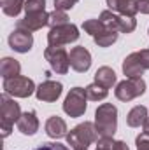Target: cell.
Instances as JSON below:
<instances>
[{"label": "cell", "instance_id": "6", "mask_svg": "<svg viewBox=\"0 0 149 150\" xmlns=\"http://www.w3.org/2000/svg\"><path fill=\"white\" fill-rule=\"evenodd\" d=\"M35 91H37V87H35L34 80L28 79V77L18 75V77H12V79H5L4 80V93L11 94L14 98H28Z\"/></svg>", "mask_w": 149, "mask_h": 150}, {"label": "cell", "instance_id": "15", "mask_svg": "<svg viewBox=\"0 0 149 150\" xmlns=\"http://www.w3.org/2000/svg\"><path fill=\"white\" fill-rule=\"evenodd\" d=\"M144 72H146V67H144L139 52H132V54H128L125 58V61H123V74L128 79H139V77L144 75Z\"/></svg>", "mask_w": 149, "mask_h": 150}, {"label": "cell", "instance_id": "13", "mask_svg": "<svg viewBox=\"0 0 149 150\" xmlns=\"http://www.w3.org/2000/svg\"><path fill=\"white\" fill-rule=\"evenodd\" d=\"M63 93V86L56 80H46L42 82L40 86L37 87L35 94H37V100L44 101V103H53L56 101Z\"/></svg>", "mask_w": 149, "mask_h": 150}, {"label": "cell", "instance_id": "5", "mask_svg": "<svg viewBox=\"0 0 149 150\" xmlns=\"http://www.w3.org/2000/svg\"><path fill=\"white\" fill-rule=\"evenodd\" d=\"M88 96H86V89L84 87H72L70 93L67 94L65 101H63V112L69 117H81L84 115L88 108Z\"/></svg>", "mask_w": 149, "mask_h": 150}, {"label": "cell", "instance_id": "30", "mask_svg": "<svg viewBox=\"0 0 149 150\" xmlns=\"http://www.w3.org/2000/svg\"><path fill=\"white\" fill-rule=\"evenodd\" d=\"M139 54H140V59H142V63H144L146 70H149V47H148V49L139 51Z\"/></svg>", "mask_w": 149, "mask_h": 150}, {"label": "cell", "instance_id": "20", "mask_svg": "<svg viewBox=\"0 0 149 150\" xmlns=\"http://www.w3.org/2000/svg\"><path fill=\"white\" fill-rule=\"evenodd\" d=\"M146 119H148V108L144 105H137V107H133L128 112V115H126V124L130 127H140L146 122Z\"/></svg>", "mask_w": 149, "mask_h": 150}, {"label": "cell", "instance_id": "17", "mask_svg": "<svg viewBox=\"0 0 149 150\" xmlns=\"http://www.w3.org/2000/svg\"><path fill=\"white\" fill-rule=\"evenodd\" d=\"M107 5H109V11L123 16H130V18H135V14L139 12L137 0H107Z\"/></svg>", "mask_w": 149, "mask_h": 150}, {"label": "cell", "instance_id": "21", "mask_svg": "<svg viewBox=\"0 0 149 150\" xmlns=\"http://www.w3.org/2000/svg\"><path fill=\"white\" fill-rule=\"evenodd\" d=\"M95 82L100 84V86H104L105 89H111L112 86L116 84V74H114V70L109 68V67H100L97 70V74H95Z\"/></svg>", "mask_w": 149, "mask_h": 150}, {"label": "cell", "instance_id": "23", "mask_svg": "<svg viewBox=\"0 0 149 150\" xmlns=\"http://www.w3.org/2000/svg\"><path fill=\"white\" fill-rule=\"evenodd\" d=\"M107 94H109V91H107L104 86L97 84V82H93V84H90V86L86 87V96H88V100H91V101L105 100V98H107Z\"/></svg>", "mask_w": 149, "mask_h": 150}, {"label": "cell", "instance_id": "34", "mask_svg": "<svg viewBox=\"0 0 149 150\" xmlns=\"http://www.w3.org/2000/svg\"><path fill=\"white\" fill-rule=\"evenodd\" d=\"M86 150H88V149H86Z\"/></svg>", "mask_w": 149, "mask_h": 150}, {"label": "cell", "instance_id": "1", "mask_svg": "<svg viewBox=\"0 0 149 150\" xmlns=\"http://www.w3.org/2000/svg\"><path fill=\"white\" fill-rule=\"evenodd\" d=\"M95 127L100 138H112L117 129V108L112 103H102L95 112Z\"/></svg>", "mask_w": 149, "mask_h": 150}, {"label": "cell", "instance_id": "4", "mask_svg": "<svg viewBox=\"0 0 149 150\" xmlns=\"http://www.w3.org/2000/svg\"><path fill=\"white\" fill-rule=\"evenodd\" d=\"M21 117L19 103H16L12 98H9L7 93L2 94L0 98V124H2V136L7 138L11 134V129L14 122H18Z\"/></svg>", "mask_w": 149, "mask_h": 150}, {"label": "cell", "instance_id": "24", "mask_svg": "<svg viewBox=\"0 0 149 150\" xmlns=\"http://www.w3.org/2000/svg\"><path fill=\"white\" fill-rule=\"evenodd\" d=\"M67 23H69V16H67L65 11H56V9H54V11L49 14V23H47L49 28L62 26V25H67Z\"/></svg>", "mask_w": 149, "mask_h": 150}, {"label": "cell", "instance_id": "32", "mask_svg": "<svg viewBox=\"0 0 149 150\" xmlns=\"http://www.w3.org/2000/svg\"><path fill=\"white\" fill-rule=\"evenodd\" d=\"M114 150H130V149H128V145H126L125 142H116V147H114Z\"/></svg>", "mask_w": 149, "mask_h": 150}, {"label": "cell", "instance_id": "12", "mask_svg": "<svg viewBox=\"0 0 149 150\" xmlns=\"http://www.w3.org/2000/svg\"><path fill=\"white\" fill-rule=\"evenodd\" d=\"M9 45L12 51L16 52H28L34 45V37H32V32H27V30H19L16 28L11 35H9Z\"/></svg>", "mask_w": 149, "mask_h": 150}, {"label": "cell", "instance_id": "11", "mask_svg": "<svg viewBox=\"0 0 149 150\" xmlns=\"http://www.w3.org/2000/svg\"><path fill=\"white\" fill-rule=\"evenodd\" d=\"M69 58H70V67L74 68L77 74H84V72H88L90 67H91V54H90V51H88L86 47H82V45L72 47Z\"/></svg>", "mask_w": 149, "mask_h": 150}, {"label": "cell", "instance_id": "2", "mask_svg": "<svg viewBox=\"0 0 149 150\" xmlns=\"http://www.w3.org/2000/svg\"><path fill=\"white\" fill-rule=\"evenodd\" d=\"M67 143L74 150H86L91 143L98 142V133L93 122H82L77 124L70 133H67Z\"/></svg>", "mask_w": 149, "mask_h": 150}, {"label": "cell", "instance_id": "10", "mask_svg": "<svg viewBox=\"0 0 149 150\" xmlns=\"http://www.w3.org/2000/svg\"><path fill=\"white\" fill-rule=\"evenodd\" d=\"M44 58H46V61L49 63V67H51L53 72H56V74H60V75H65L69 72L70 58H69V52H67L63 47L49 45V47L44 51Z\"/></svg>", "mask_w": 149, "mask_h": 150}, {"label": "cell", "instance_id": "3", "mask_svg": "<svg viewBox=\"0 0 149 150\" xmlns=\"http://www.w3.org/2000/svg\"><path fill=\"white\" fill-rule=\"evenodd\" d=\"M82 30L90 33L98 47H109L117 40V32L109 28L100 19H88L82 23Z\"/></svg>", "mask_w": 149, "mask_h": 150}, {"label": "cell", "instance_id": "28", "mask_svg": "<svg viewBox=\"0 0 149 150\" xmlns=\"http://www.w3.org/2000/svg\"><path fill=\"white\" fill-rule=\"evenodd\" d=\"M116 142L112 138H100L97 142V150H114Z\"/></svg>", "mask_w": 149, "mask_h": 150}, {"label": "cell", "instance_id": "9", "mask_svg": "<svg viewBox=\"0 0 149 150\" xmlns=\"http://www.w3.org/2000/svg\"><path fill=\"white\" fill-rule=\"evenodd\" d=\"M100 21L105 23L109 28L116 30V32H121V33H132V32L137 28L135 18L123 16V14H116V12H112V11H104V12L100 14Z\"/></svg>", "mask_w": 149, "mask_h": 150}, {"label": "cell", "instance_id": "25", "mask_svg": "<svg viewBox=\"0 0 149 150\" xmlns=\"http://www.w3.org/2000/svg\"><path fill=\"white\" fill-rule=\"evenodd\" d=\"M46 11V0H25V12L35 14Z\"/></svg>", "mask_w": 149, "mask_h": 150}, {"label": "cell", "instance_id": "14", "mask_svg": "<svg viewBox=\"0 0 149 150\" xmlns=\"http://www.w3.org/2000/svg\"><path fill=\"white\" fill-rule=\"evenodd\" d=\"M47 23H49V14L44 11V12H35V14H27L23 19H18L16 28L27 30V32H37Z\"/></svg>", "mask_w": 149, "mask_h": 150}, {"label": "cell", "instance_id": "18", "mask_svg": "<svg viewBox=\"0 0 149 150\" xmlns=\"http://www.w3.org/2000/svg\"><path fill=\"white\" fill-rule=\"evenodd\" d=\"M16 124H18V129L23 134H28V136L35 134L39 131V119H37V113L34 112V110L21 113V117H19V120Z\"/></svg>", "mask_w": 149, "mask_h": 150}, {"label": "cell", "instance_id": "19", "mask_svg": "<svg viewBox=\"0 0 149 150\" xmlns=\"http://www.w3.org/2000/svg\"><path fill=\"white\" fill-rule=\"evenodd\" d=\"M19 72H21V65H19L18 59H14V58H4L0 61V75L4 77V80L18 77Z\"/></svg>", "mask_w": 149, "mask_h": 150}, {"label": "cell", "instance_id": "16", "mask_svg": "<svg viewBox=\"0 0 149 150\" xmlns=\"http://www.w3.org/2000/svg\"><path fill=\"white\" fill-rule=\"evenodd\" d=\"M44 129H46V134L49 136V138H54V140H58V138H63V136H67V124H65V120L62 119V117H58V115H53V117H49L47 120H46V126H44Z\"/></svg>", "mask_w": 149, "mask_h": 150}, {"label": "cell", "instance_id": "27", "mask_svg": "<svg viewBox=\"0 0 149 150\" xmlns=\"http://www.w3.org/2000/svg\"><path fill=\"white\" fill-rule=\"evenodd\" d=\"M79 0H54V9L56 11H69L72 9Z\"/></svg>", "mask_w": 149, "mask_h": 150}, {"label": "cell", "instance_id": "35", "mask_svg": "<svg viewBox=\"0 0 149 150\" xmlns=\"http://www.w3.org/2000/svg\"><path fill=\"white\" fill-rule=\"evenodd\" d=\"M148 33H149V32H148Z\"/></svg>", "mask_w": 149, "mask_h": 150}, {"label": "cell", "instance_id": "22", "mask_svg": "<svg viewBox=\"0 0 149 150\" xmlns=\"http://www.w3.org/2000/svg\"><path fill=\"white\" fill-rule=\"evenodd\" d=\"M2 2V11L4 14L16 18L23 9H25V0H0Z\"/></svg>", "mask_w": 149, "mask_h": 150}, {"label": "cell", "instance_id": "8", "mask_svg": "<svg viewBox=\"0 0 149 150\" xmlns=\"http://www.w3.org/2000/svg\"><path fill=\"white\" fill-rule=\"evenodd\" d=\"M77 38H79V28L75 25H72V23H67V25H62V26H54L47 33L49 45H54V47H62L65 44L75 42Z\"/></svg>", "mask_w": 149, "mask_h": 150}, {"label": "cell", "instance_id": "7", "mask_svg": "<svg viewBox=\"0 0 149 150\" xmlns=\"http://www.w3.org/2000/svg\"><path fill=\"white\" fill-rule=\"evenodd\" d=\"M146 93V82L142 77L139 79H125L119 82L114 89V94L119 101H132L137 96H142Z\"/></svg>", "mask_w": 149, "mask_h": 150}, {"label": "cell", "instance_id": "26", "mask_svg": "<svg viewBox=\"0 0 149 150\" xmlns=\"http://www.w3.org/2000/svg\"><path fill=\"white\" fill-rule=\"evenodd\" d=\"M137 150H149V133H142L135 138Z\"/></svg>", "mask_w": 149, "mask_h": 150}, {"label": "cell", "instance_id": "33", "mask_svg": "<svg viewBox=\"0 0 149 150\" xmlns=\"http://www.w3.org/2000/svg\"><path fill=\"white\" fill-rule=\"evenodd\" d=\"M142 127H144V133H149V117L146 119V122L142 124Z\"/></svg>", "mask_w": 149, "mask_h": 150}, {"label": "cell", "instance_id": "31", "mask_svg": "<svg viewBox=\"0 0 149 150\" xmlns=\"http://www.w3.org/2000/svg\"><path fill=\"white\" fill-rule=\"evenodd\" d=\"M137 5L142 14H149V0H137Z\"/></svg>", "mask_w": 149, "mask_h": 150}, {"label": "cell", "instance_id": "29", "mask_svg": "<svg viewBox=\"0 0 149 150\" xmlns=\"http://www.w3.org/2000/svg\"><path fill=\"white\" fill-rule=\"evenodd\" d=\"M34 150H70V149H67L62 143H42L40 147H37V149H34Z\"/></svg>", "mask_w": 149, "mask_h": 150}]
</instances>
